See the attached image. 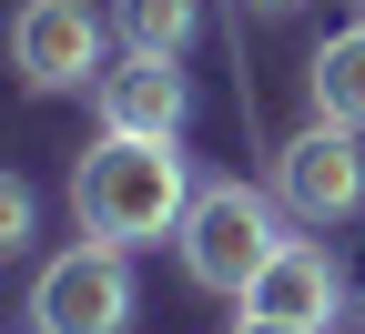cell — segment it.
I'll use <instances>...</instances> for the list:
<instances>
[{"label":"cell","mask_w":365,"mask_h":334,"mask_svg":"<svg viewBox=\"0 0 365 334\" xmlns=\"http://www.w3.org/2000/svg\"><path fill=\"white\" fill-rule=\"evenodd\" d=\"M173 244H182V273H193L203 294H234L244 304L254 273L284 254L294 233H284V203H274V193H254V182H203Z\"/></svg>","instance_id":"cell-2"},{"label":"cell","mask_w":365,"mask_h":334,"mask_svg":"<svg viewBox=\"0 0 365 334\" xmlns=\"http://www.w3.org/2000/svg\"><path fill=\"white\" fill-rule=\"evenodd\" d=\"M244 314H274V324H304V334H335V314H345V273H335V254L325 244H294L274 254L264 273H254V294H244Z\"/></svg>","instance_id":"cell-7"},{"label":"cell","mask_w":365,"mask_h":334,"mask_svg":"<svg viewBox=\"0 0 365 334\" xmlns=\"http://www.w3.org/2000/svg\"><path fill=\"white\" fill-rule=\"evenodd\" d=\"M274 203H284L294 223H345L365 203V152L345 122H304L284 152H274Z\"/></svg>","instance_id":"cell-5"},{"label":"cell","mask_w":365,"mask_h":334,"mask_svg":"<svg viewBox=\"0 0 365 334\" xmlns=\"http://www.w3.org/2000/svg\"><path fill=\"white\" fill-rule=\"evenodd\" d=\"M304 91H314V122L365 132V21H355V31H335L325 51L304 61Z\"/></svg>","instance_id":"cell-8"},{"label":"cell","mask_w":365,"mask_h":334,"mask_svg":"<svg viewBox=\"0 0 365 334\" xmlns=\"http://www.w3.org/2000/svg\"><path fill=\"white\" fill-rule=\"evenodd\" d=\"M91 112H102V132H132V142H182L193 81H182V61H163V51H122L102 81H91Z\"/></svg>","instance_id":"cell-6"},{"label":"cell","mask_w":365,"mask_h":334,"mask_svg":"<svg viewBox=\"0 0 365 334\" xmlns=\"http://www.w3.org/2000/svg\"><path fill=\"white\" fill-rule=\"evenodd\" d=\"M234 334H304V324H274V314H234Z\"/></svg>","instance_id":"cell-11"},{"label":"cell","mask_w":365,"mask_h":334,"mask_svg":"<svg viewBox=\"0 0 365 334\" xmlns=\"http://www.w3.org/2000/svg\"><path fill=\"white\" fill-rule=\"evenodd\" d=\"M11 71L31 91H91L112 61H102V11L91 0H21L11 21Z\"/></svg>","instance_id":"cell-4"},{"label":"cell","mask_w":365,"mask_h":334,"mask_svg":"<svg viewBox=\"0 0 365 334\" xmlns=\"http://www.w3.org/2000/svg\"><path fill=\"white\" fill-rule=\"evenodd\" d=\"M254 11H294V0H254Z\"/></svg>","instance_id":"cell-12"},{"label":"cell","mask_w":365,"mask_h":334,"mask_svg":"<svg viewBox=\"0 0 365 334\" xmlns=\"http://www.w3.org/2000/svg\"><path fill=\"white\" fill-rule=\"evenodd\" d=\"M0 254H31V182H0Z\"/></svg>","instance_id":"cell-10"},{"label":"cell","mask_w":365,"mask_h":334,"mask_svg":"<svg viewBox=\"0 0 365 334\" xmlns=\"http://www.w3.org/2000/svg\"><path fill=\"white\" fill-rule=\"evenodd\" d=\"M193 162H182V142H132V132H102L71 172V223L91 233V244H122L143 254L163 244V233H182V213H193Z\"/></svg>","instance_id":"cell-1"},{"label":"cell","mask_w":365,"mask_h":334,"mask_svg":"<svg viewBox=\"0 0 365 334\" xmlns=\"http://www.w3.org/2000/svg\"><path fill=\"white\" fill-rule=\"evenodd\" d=\"M112 31H122V51L182 61V51H193V31H203V0H112Z\"/></svg>","instance_id":"cell-9"},{"label":"cell","mask_w":365,"mask_h":334,"mask_svg":"<svg viewBox=\"0 0 365 334\" xmlns=\"http://www.w3.org/2000/svg\"><path fill=\"white\" fill-rule=\"evenodd\" d=\"M31 334H132V254L91 244V233L51 254L31 283Z\"/></svg>","instance_id":"cell-3"}]
</instances>
